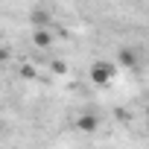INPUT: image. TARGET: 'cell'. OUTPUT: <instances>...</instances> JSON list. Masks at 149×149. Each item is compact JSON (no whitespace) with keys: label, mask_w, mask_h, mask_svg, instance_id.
<instances>
[{"label":"cell","mask_w":149,"mask_h":149,"mask_svg":"<svg viewBox=\"0 0 149 149\" xmlns=\"http://www.w3.org/2000/svg\"><path fill=\"white\" fill-rule=\"evenodd\" d=\"M88 76H91V82L94 85H100V88H105V85H111L114 82V76H117V64L114 61H94L91 64V70H88Z\"/></svg>","instance_id":"6da1fadb"},{"label":"cell","mask_w":149,"mask_h":149,"mask_svg":"<svg viewBox=\"0 0 149 149\" xmlns=\"http://www.w3.org/2000/svg\"><path fill=\"white\" fill-rule=\"evenodd\" d=\"M97 126H100V120H97V114H91V111L76 117V129H79V132H85V134L97 132Z\"/></svg>","instance_id":"7a4b0ae2"},{"label":"cell","mask_w":149,"mask_h":149,"mask_svg":"<svg viewBox=\"0 0 149 149\" xmlns=\"http://www.w3.org/2000/svg\"><path fill=\"white\" fill-rule=\"evenodd\" d=\"M120 64H123V67H137V53L129 50V47H123V50H120Z\"/></svg>","instance_id":"3957f363"},{"label":"cell","mask_w":149,"mask_h":149,"mask_svg":"<svg viewBox=\"0 0 149 149\" xmlns=\"http://www.w3.org/2000/svg\"><path fill=\"white\" fill-rule=\"evenodd\" d=\"M32 41H35V47H50L53 38H50L47 29H35V32H32Z\"/></svg>","instance_id":"277c9868"},{"label":"cell","mask_w":149,"mask_h":149,"mask_svg":"<svg viewBox=\"0 0 149 149\" xmlns=\"http://www.w3.org/2000/svg\"><path fill=\"white\" fill-rule=\"evenodd\" d=\"M29 18H32V24H35V29H41V26L47 24V12H41V9H32V15H29Z\"/></svg>","instance_id":"5b68a950"},{"label":"cell","mask_w":149,"mask_h":149,"mask_svg":"<svg viewBox=\"0 0 149 149\" xmlns=\"http://www.w3.org/2000/svg\"><path fill=\"white\" fill-rule=\"evenodd\" d=\"M0 61H6V47L0 44Z\"/></svg>","instance_id":"8992f818"},{"label":"cell","mask_w":149,"mask_h":149,"mask_svg":"<svg viewBox=\"0 0 149 149\" xmlns=\"http://www.w3.org/2000/svg\"><path fill=\"white\" fill-rule=\"evenodd\" d=\"M146 117H149V105H146Z\"/></svg>","instance_id":"52a82bcc"}]
</instances>
